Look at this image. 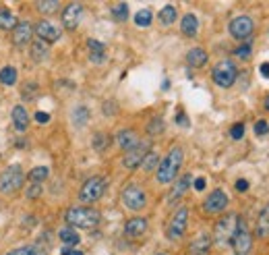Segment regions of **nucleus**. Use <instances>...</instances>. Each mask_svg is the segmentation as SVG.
Returning a JSON list of instances; mask_svg holds the SVG:
<instances>
[{"label": "nucleus", "instance_id": "2", "mask_svg": "<svg viewBox=\"0 0 269 255\" xmlns=\"http://www.w3.org/2000/svg\"><path fill=\"white\" fill-rule=\"evenodd\" d=\"M66 222L71 224L75 228H85V230H91L95 228L99 220H102V216H99L97 210L94 207H71V210L66 212Z\"/></svg>", "mask_w": 269, "mask_h": 255}, {"label": "nucleus", "instance_id": "32", "mask_svg": "<svg viewBox=\"0 0 269 255\" xmlns=\"http://www.w3.org/2000/svg\"><path fill=\"white\" fill-rule=\"evenodd\" d=\"M112 15L116 21H127L128 19V6L125 2H118L116 6H112Z\"/></svg>", "mask_w": 269, "mask_h": 255}, {"label": "nucleus", "instance_id": "4", "mask_svg": "<svg viewBox=\"0 0 269 255\" xmlns=\"http://www.w3.org/2000/svg\"><path fill=\"white\" fill-rule=\"evenodd\" d=\"M211 77H213V83L220 85V87H224V89L232 87L238 79V68L232 60H222V63H218L213 67Z\"/></svg>", "mask_w": 269, "mask_h": 255}, {"label": "nucleus", "instance_id": "45", "mask_svg": "<svg viewBox=\"0 0 269 255\" xmlns=\"http://www.w3.org/2000/svg\"><path fill=\"white\" fill-rule=\"evenodd\" d=\"M106 60V54H91V63H95V65H102Z\"/></svg>", "mask_w": 269, "mask_h": 255}, {"label": "nucleus", "instance_id": "17", "mask_svg": "<svg viewBox=\"0 0 269 255\" xmlns=\"http://www.w3.org/2000/svg\"><path fill=\"white\" fill-rule=\"evenodd\" d=\"M116 143H118V148L127 153V152L133 150L137 143H139V137H137L135 131H130V129H122L120 133L116 135Z\"/></svg>", "mask_w": 269, "mask_h": 255}, {"label": "nucleus", "instance_id": "47", "mask_svg": "<svg viewBox=\"0 0 269 255\" xmlns=\"http://www.w3.org/2000/svg\"><path fill=\"white\" fill-rule=\"evenodd\" d=\"M205 185H207L205 179H197V181H195V189H197V191H203V189H205Z\"/></svg>", "mask_w": 269, "mask_h": 255}, {"label": "nucleus", "instance_id": "50", "mask_svg": "<svg viewBox=\"0 0 269 255\" xmlns=\"http://www.w3.org/2000/svg\"><path fill=\"white\" fill-rule=\"evenodd\" d=\"M265 108H267V110H269V96L265 98Z\"/></svg>", "mask_w": 269, "mask_h": 255}, {"label": "nucleus", "instance_id": "37", "mask_svg": "<svg viewBox=\"0 0 269 255\" xmlns=\"http://www.w3.org/2000/svg\"><path fill=\"white\" fill-rule=\"evenodd\" d=\"M108 143H110V137H108V135H102V133H99V135L94 137V148H95L97 152H104Z\"/></svg>", "mask_w": 269, "mask_h": 255}, {"label": "nucleus", "instance_id": "25", "mask_svg": "<svg viewBox=\"0 0 269 255\" xmlns=\"http://www.w3.org/2000/svg\"><path fill=\"white\" fill-rule=\"evenodd\" d=\"M6 255H48V251L40 245H25V247H19V249H13Z\"/></svg>", "mask_w": 269, "mask_h": 255}, {"label": "nucleus", "instance_id": "20", "mask_svg": "<svg viewBox=\"0 0 269 255\" xmlns=\"http://www.w3.org/2000/svg\"><path fill=\"white\" fill-rule=\"evenodd\" d=\"M13 122H15V129L23 133L27 127H29V114L25 110V106H15L13 108Z\"/></svg>", "mask_w": 269, "mask_h": 255}, {"label": "nucleus", "instance_id": "8", "mask_svg": "<svg viewBox=\"0 0 269 255\" xmlns=\"http://www.w3.org/2000/svg\"><path fill=\"white\" fill-rule=\"evenodd\" d=\"M187 222H189V210L187 207H178L172 218H170V224H168V230L166 235L170 241H178V238L184 235V230H187Z\"/></svg>", "mask_w": 269, "mask_h": 255}, {"label": "nucleus", "instance_id": "9", "mask_svg": "<svg viewBox=\"0 0 269 255\" xmlns=\"http://www.w3.org/2000/svg\"><path fill=\"white\" fill-rule=\"evenodd\" d=\"M122 204H125L128 210H143L145 204H147V195H145V191L141 187H137V185H130L122 191Z\"/></svg>", "mask_w": 269, "mask_h": 255}, {"label": "nucleus", "instance_id": "18", "mask_svg": "<svg viewBox=\"0 0 269 255\" xmlns=\"http://www.w3.org/2000/svg\"><path fill=\"white\" fill-rule=\"evenodd\" d=\"M145 233H147V220L145 218H133V220H128L125 226V235L130 238H139Z\"/></svg>", "mask_w": 269, "mask_h": 255}, {"label": "nucleus", "instance_id": "24", "mask_svg": "<svg viewBox=\"0 0 269 255\" xmlns=\"http://www.w3.org/2000/svg\"><path fill=\"white\" fill-rule=\"evenodd\" d=\"M17 17H15V13L9 11V9H2L0 11V29L2 32H9V29H15L17 27Z\"/></svg>", "mask_w": 269, "mask_h": 255}, {"label": "nucleus", "instance_id": "36", "mask_svg": "<svg viewBox=\"0 0 269 255\" xmlns=\"http://www.w3.org/2000/svg\"><path fill=\"white\" fill-rule=\"evenodd\" d=\"M87 117H89V112H87V108H85V106L77 108V110L73 112V120H75V125H85Z\"/></svg>", "mask_w": 269, "mask_h": 255}, {"label": "nucleus", "instance_id": "43", "mask_svg": "<svg viewBox=\"0 0 269 255\" xmlns=\"http://www.w3.org/2000/svg\"><path fill=\"white\" fill-rule=\"evenodd\" d=\"M35 83H29L25 89H23V98H27V100H33L35 98Z\"/></svg>", "mask_w": 269, "mask_h": 255}, {"label": "nucleus", "instance_id": "42", "mask_svg": "<svg viewBox=\"0 0 269 255\" xmlns=\"http://www.w3.org/2000/svg\"><path fill=\"white\" fill-rule=\"evenodd\" d=\"M255 133L261 137V135H267L269 133V125L265 120H257V125H255Z\"/></svg>", "mask_w": 269, "mask_h": 255}, {"label": "nucleus", "instance_id": "46", "mask_svg": "<svg viewBox=\"0 0 269 255\" xmlns=\"http://www.w3.org/2000/svg\"><path fill=\"white\" fill-rule=\"evenodd\" d=\"M247 189H249V181H244V179L236 181V191H247Z\"/></svg>", "mask_w": 269, "mask_h": 255}, {"label": "nucleus", "instance_id": "23", "mask_svg": "<svg viewBox=\"0 0 269 255\" xmlns=\"http://www.w3.org/2000/svg\"><path fill=\"white\" fill-rule=\"evenodd\" d=\"M257 237L265 238L269 237V205H265L259 214V220H257Z\"/></svg>", "mask_w": 269, "mask_h": 255}, {"label": "nucleus", "instance_id": "14", "mask_svg": "<svg viewBox=\"0 0 269 255\" xmlns=\"http://www.w3.org/2000/svg\"><path fill=\"white\" fill-rule=\"evenodd\" d=\"M83 17V6L79 2H71L66 6V9L63 11V25L66 29H77V25H79V21Z\"/></svg>", "mask_w": 269, "mask_h": 255}, {"label": "nucleus", "instance_id": "5", "mask_svg": "<svg viewBox=\"0 0 269 255\" xmlns=\"http://www.w3.org/2000/svg\"><path fill=\"white\" fill-rule=\"evenodd\" d=\"M230 245H232V249H234L236 255H249L251 249H253V235H251V230L247 228V222H244L242 218H238L236 233L232 237V241H230Z\"/></svg>", "mask_w": 269, "mask_h": 255}, {"label": "nucleus", "instance_id": "21", "mask_svg": "<svg viewBox=\"0 0 269 255\" xmlns=\"http://www.w3.org/2000/svg\"><path fill=\"white\" fill-rule=\"evenodd\" d=\"M180 29H182V34L187 35V37H195L197 32H199V21L193 13H189V15H184L182 17V23H180Z\"/></svg>", "mask_w": 269, "mask_h": 255}, {"label": "nucleus", "instance_id": "31", "mask_svg": "<svg viewBox=\"0 0 269 255\" xmlns=\"http://www.w3.org/2000/svg\"><path fill=\"white\" fill-rule=\"evenodd\" d=\"M159 21L164 23V25H172V23L176 21V9H174L172 4L164 6V9L159 11Z\"/></svg>", "mask_w": 269, "mask_h": 255}, {"label": "nucleus", "instance_id": "52", "mask_svg": "<svg viewBox=\"0 0 269 255\" xmlns=\"http://www.w3.org/2000/svg\"><path fill=\"white\" fill-rule=\"evenodd\" d=\"M158 255H164V253H158Z\"/></svg>", "mask_w": 269, "mask_h": 255}, {"label": "nucleus", "instance_id": "12", "mask_svg": "<svg viewBox=\"0 0 269 255\" xmlns=\"http://www.w3.org/2000/svg\"><path fill=\"white\" fill-rule=\"evenodd\" d=\"M226 205H228V195L222 189H215L209 197L205 199V204H203V210L207 214H220V212H224L226 210Z\"/></svg>", "mask_w": 269, "mask_h": 255}, {"label": "nucleus", "instance_id": "16", "mask_svg": "<svg viewBox=\"0 0 269 255\" xmlns=\"http://www.w3.org/2000/svg\"><path fill=\"white\" fill-rule=\"evenodd\" d=\"M190 181H193V176H190V174H184V176H180V179H176L174 181V187L170 191V195H168V204L178 202L184 193H187V189L190 187Z\"/></svg>", "mask_w": 269, "mask_h": 255}, {"label": "nucleus", "instance_id": "29", "mask_svg": "<svg viewBox=\"0 0 269 255\" xmlns=\"http://www.w3.org/2000/svg\"><path fill=\"white\" fill-rule=\"evenodd\" d=\"M32 56H33L35 63H42V60L48 56V46L44 42H33L32 44Z\"/></svg>", "mask_w": 269, "mask_h": 255}, {"label": "nucleus", "instance_id": "28", "mask_svg": "<svg viewBox=\"0 0 269 255\" xmlns=\"http://www.w3.org/2000/svg\"><path fill=\"white\" fill-rule=\"evenodd\" d=\"M0 83L2 85H15L17 83V68L15 67H4L0 71Z\"/></svg>", "mask_w": 269, "mask_h": 255}, {"label": "nucleus", "instance_id": "11", "mask_svg": "<svg viewBox=\"0 0 269 255\" xmlns=\"http://www.w3.org/2000/svg\"><path fill=\"white\" fill-rule=\"evenodd\" d=\"M149 153V143H145V141H139L135 145L130 152H127L125 153V158H122V166L125 168H137V166H141V162H143V158Z\"/></svg>", "mask_w": 269, "mask_h": 255}, {"label": "nucleus", "instance_id": "44", "mask_svg": "<svg viewBox=\"0 0 269 255\" xmlns=\"http://www.w3.org/2000/svg\"><path fill=\"white\" fill-rule=\"evenodd\" d=\"M35 120H37V122H48V120H50V114L40 110V112H35Z\"/></svg>", "mask_w": 269, "mask_h": 255}, {"label": "nucleus", "instance_id": "41", "mask_svg": "<svg viewBox=\"0 0 269 255\" xmlns=\"http://www.w3.org/2000/svg\"><path fill=\"white\" fill-rule=\"evenodd\" d=\"M42 195V185L40 183H33L32 187H29V191H27V197L29 199H35V197H40Z\"/></svg>", "mask_w": 269, "mask_h": 255}, {"label": "nucleus", "instance_id": "35", "mask_svg": "<svg viewBox=\"0 0 269 255\" xmlns=\"http://www.w3.org/2000/svg\"><path fill=\"white\" fill-rule=\"evenodd\" d=\"M58 6H60V2H56V0H42V2H37L40 13H56Z\"/></svg>", "mask_w": 269, "mask_h": 255}, {"label": "nucleus", "instance_id": "34", "mask_svg": "<svg viewBox=\"0 0 269 255\" xmlns=\"http://www.w3.org/2000/svg\"><path fill=\"white\" fill-rule=\"evenodd\" d=\"M135 23L139 27H147L149 23H151V11H147V9H143V11H139L135 15Z\"/></svg>", "mask_w": 269, "mask_h": 255}, {"label": "nucleus", "instance_id": "3", "mask_svg": "<svg viewBox=\"0 0 269 255\" xmlns=\"http://www.w3.org/2000/svg\"><path fill=\"white\" fill-rule=\"evenodd\" d=\"M23 183H25V174L19 166H9L0 172V195H13L17 193Z\"/></svg>", "mask_w": 269, "mask_h": 255}, {"label": "nucleus", "instance_id": "51", "mask_svg": "<svg viewBox=\"0 0 269 255\" xmlns=\"http://www.w3.org/2000/svg\"><path fill=\"white\" fill-rule=\"evenodd\" d=\"M71 255H83V253H81V251H75V249H73V251H71Z\"/></svg>", "mask_w": 269, "mask_h": 255}, {"label": "nucleus", "instance_id": "15", "mask_svg": "<svg viewBox=\"0 0 269 255\" xmlns=\"http://www.w3.org/2000/svg\"><path fill=\"white\" fill-rule=\"evenodd\" d=\"M32 34H33V27L29 25L27 21H23V23H17V27L13 29V42L15 46H25L29 44V40H32Z\"/></svg>", "mask_w": 269, "mask_h": 255}, {"label": "nucleus", "instance_id": "26", "mask_svg": "<svg viewBox=\"0 0 269 255\" xmlns=\"http://www.w3.org/2000/svg\"><path fill=\"white\" fill-rule=\"evenodd\" d=\"M58 237H60V241H63L66 247H75V245H79V235L75 233V228H63L58 233Z\"/></svg>", "mask_w": 269, "mask_h": 255}, {"label": "nucleus", "instance_id": "13", "mask_svg": "<svg viewBox=\"0 0 269 255\" xmlns=\"http://www.w3.org/2000/svg\"><path fill=\"white\" fill-rule=\"evenodd\" d=\"M33 32L40 35V42H44V44H52L60 37V29L56 25H52L50 21H37Z\"/></svg>", "mask_w": 269, "mask_h": 255}, {"label": "nucleus", "instance_id": "38", "mask_svg": "<svg viewBox=\"0 0 269 255\" xmlns=\"http://www.w3.org/2000/svg\"><path fill=\"white\" fill-rule=\"evenodd\" d=\"M87 46H89V52H91V54H106V48H104V44H102V42H97V40H89Z\"/></svg>", "mask_w": 269, "mask_h": 255}, {"label": "nucleus", "instance_id": "49", "mask_svg": "<svg viewBox=\"0 0 269 255\" xmlns=\"http://www.w3.org/2000/svg\"><path fill=\"white\" fill-rule=\"evenodd\" d=\"M176 122H178V125H189V120H187V117H184L182 112L178 114V117H176Z\"/></svg>", "mask_w": 269, "mask_h": 255}, {"label": "nucleus", "instance_id": "40", "mask_svg": "<svg viewBox=\"0 0 269 255\" xmlns=\"http://www.w3.org/2000/svg\"><path fill=\"white\" fill-rule=\"evenodd\" d=\"M242 135H244V125H242V122H236V125L230 129V137L238 141V139H242Z\"/></svg>", "mask_w": 269, "mask_h": 255}, {"label": "nucleus", "instance_id": "19", "mask_svg": "<svg viewBox=\"0 0 269 255\" xmlns=\"http://www.w3.org/2000/svg\"><path fill=\"white\" fill-rule=\"evenodd\" d=\"M211 237H207V235H199L193 243H190V247H189V251H190V255H207L209 253V249H211Z\"/></svg>", "mask_w": 269, "mask_h": 255}, {"label": "nucleus", "instance_id": "48", "mask_svg": "<svg viewBox=\"0 0 269 255\" xmlns=\"http://www.w3.org/2000/svg\"><path fill=\"white\" fill-rule=\"evenodd\" d=\"M259 71H261V75L267 77V79H269V63H263V65H261Z\"/></svg>", "mask_w": 269, "mask_h": 255}, {"label": "nucleus", "instance_id": "10", "mask_svg": "<svg viewBox=\"0 0 269 255\" xmlns=\"http://www.w3.org/2000/svg\"><path fill=\"white\" fill-rule=\"evenodd\" d=\"M253 32H255V23H253V19L247 17V15L236 17L230 23V35L236 37V40H247V37L253 35Z\"/></svg>", "mask_w": 269, "mask_h": 255}, {"label": "nucleus", "instance_id": "27", "mask_svg": "<svg viewBox=\"0 0 269 255\" xmlns=\"http://www.w3.org/2000/svg\"><path fill=\"white\" fill-rule=\"evenodd\" d=\"M158 166H159V156L156 152H149L147 156L143 158V162H141V168L145 170V172H151V170H158Z\"/></svg>", "mask_w": 269, "mask_h": 255}, {"label": "nucleus", "instance_id": "33", "mask_svg": "<svg viewBox=\"0 0 269 255\" xmlns=\"http://www.w3.org/2000/svg\"><path fill=\"white\" fill-rule=\"evenodd\" d=\"M164 129H166V122H164V119L156 117V119H153V120L149 122V125H147V133H149V135H159Z\"/></svg>", "mask_w": 269, "mask_h": 255}, {"label": "nucleus", "instance_id": "1", "mask_svg": "<svg viewBox=\"0 0 269 255\" xmlns=\"http://www.w3.org/2000/svg\"><path fill=\"white\" fill-rule=\"evenodd\" d=\"M182 158L184 153L180 148H172L168 152V156L164 160H159V166H158V183L161 185H170L176 181V174L180 170L182 164Z\"/></svg>", "mask_w": 269, "mask_h": 255}, {"label": "nucleus", "instance_id": "6", "mask_svg": "<svg viewBox=\"0 0 269 255\" xmlns=\"http://www.w3.org/2000/svg\"><path fill=\"white\" fill-rule=\"evenodd\" d=\"M104 191H106V181L102 176H91V179L85 181V185H83L81 191H79V202L91 205V204H95L97 199H102Z\"/></svg>", "mask_w": 269, "mask_h": 255}, {"label": "nucleus", "instance_id": "7", "mask_svg": "<svg viewBox=\"0 0 269 255\" xmlns=\"http://www.w3.org/2000/svg\"><path fill=\"white\" fill-rule=\"evenodd\" d=\"M236 224H238V216H234V214L224 216V218L215 224L213 241L218 245H228L230 241H232L234 233H236Z\"/></svg>", "mask_w": 269, "mask_h": 255}, {"label": "nucleus", "instance_id": "22", "mask_svg": "<svg viewBox=\"0 0 269 255\" xmlns=\"http://www.w3.org/2000/svg\"><path fill=\"white\" fill-rule=\"evenodd\" d=\"M187 63L189 67H195V68H201L207 63V52L203 48H193L187 54Z\"/></svg>", "mask_w": 269, "mask_h": 255}, {"label": "nucleus", "instance_id": "30", "mask_svg": "<svg viewBox=\"0 0 269 255\" xmlns=\"http://www.w3.org/2000/svg\"><path fill=\"white\" fill-rule=\"evenodd\" d=\"M48 179V168L46 166H37L33 170H29V174H27V181H32V183H40Z\"/></svg>", "mask_w": 269, "mask_h": 255}, {"label": "nucleus", "instance_id": "39", "mask_svg": "<svg viewBox=\"0 0 269 255\" xmlns=\"http://www.w3.org/2000/svg\"><path fill=\"white\" fill-rule=\"evenodd\" d=\"M251 52H253L251 44H242V46H238V48L234 50V54H236L238 58H249V56H251Z\"/></svg>", "mask_w": 269, "mask_h": 255}]
</instances>
